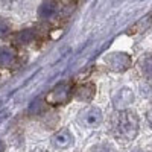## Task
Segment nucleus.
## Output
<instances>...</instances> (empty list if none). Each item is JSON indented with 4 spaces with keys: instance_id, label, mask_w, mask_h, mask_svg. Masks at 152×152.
<instances>
[{
    "instance_id": "obj_1",
    "label": "nucleus",
    "mask_w": 152,
    "mask_h": 152,
    "mask_svg": "<svg viewBox=\"0 0 152 152\" xmlns=\"http://www.w3.org/2000/svg\"><path fill=\"white\" fill-rule=\"evenodd\" d=\"M113 128L119 138H122L125 142L132 140L138 131V119L135 116V113L128 111V110L119 111L113 119Z\"/></svg>"
},
{
    "instance_id": "obj_2",
    "label": "nucleus",
    "mask_w": 152,
    "mask_h": 152,
    "mask_svg": "<svg viewBox=\"0 0 152 152\" xmlns=\"http://www.w3.org/2000/svg\"><path fill=\"white\" fill-rule=\"evenodd\" d=\"M61 8H62V3L59 0H46L40 6V9H38V14L44 20H50V18H55L59 14Z\"/></svg>"
},
{
    "instance_id": "obj_3",
    "label": "nucleus",
    "mask_w": 152,
    "mask_h": 152,
    "mask_svg": "<svg viewBox=\"0 0 152 152\" xmlns=\"http://www.w3.org/2000/svg\"><path fill=\"white\" fill-rule=\"evenodd\" d=\"M107 64L116 72H123L129 67L131 59L126 53H111L110 56H107Z\"/></svg>"
},
{
    "instance_id": "obj_4",
    "label": "nucleus",
    "mask_w": 152,
    "mask_h": 152,
    "mask_svg": "<svg viewBox=\"0 0 152 152\" xmlns=\"http://www.w3.org/2000/svg\"><path fill=\"white\" fill-rule=\"evenodd\" d=\"M70 97V88L67 84H62V85H58L55 90L47 96V102L50 104H64L67 102Z\"/></svg>"
},
{
    "instance_id": "obj_5",
    "label": "nucleus",
    "mask_w": 152,
    "mask_h": 152,
    "mask_svg": "<svg viewBox=\"0 0 152 152\" xmlns=\"http://www.w3.org/2000/svg\"><path fill=\"white\" fill-rule=\"evenodd\" d=\"M102 122V111L97 108H90L82 114V123L87 128H96Z\"/></svg>"
},
{
    "instance_id": "obj_6",
    "label": "nucleus",
    "mask_w": 152,
    "mask_h": 152,
    "mask_svg": "<svg viewBox=\"0 0 152 152\" xmlns=\"http://www.w3.org/2000/svg\"><path fill=\"white\" fill-rule=\"evenodd\" d=\"M72 140H73V137H72V134L67 129H62V131H59L58 134L53 135V145L56 148H61V149L70 146Z\"/></svg>"
},
{
    "instance_id": "obj_7",
    "label": "nucleus",
    "mask_w": 152,
    "mask_h": 152,
    "mask_svg": "<svg viewBox=\"0 0 152 152\" xmlns=\"http://www.w3.org/2000/svg\"><path fill=\"white\" fill-rule=\"evenodd\" d=\"M132 102V93L131 90H128V88H123V90H120L116 97H114V105H116V108H122L125 105H128Z\"/></svg>"
},
{
    "instance_id": "obj_8",
    "label": "nucleus",
    "mask_w": 152,
    "mask_h": 152,
    "mask_svg": "<svg viewBox=\"0 0 152 152\" xmlns=\"http://www.w3.org/2000/svg\"><path fill=\"white\" fill-rule=\"evenodd\" d=\"M75 96L78 97L79 100H90L94 96V85L93 84H85L76 88Z\"/></svg>"
},
{
    "instance_id": "obj_9",
    "label": "nucleus",
    "mask_w": 152,
    "mask_h": 152,
    "mask_svg": "<svg viewBox=\"0 0 152 152\" xmlns=\"http://www.w3.org/2000/svg\"><path fill=\"white\" fill-rule=\"evenodd\" d=\"M14 59H15V53L12 49H9V47L0 49V66L2 67H11Z\"/></svg>"
},
{
    "instance_id": "obj_10",
    "label": "nucleus",
    "mask_w": 152,
    "mask_h": 152,
    "mask_svg": "<svg viewBox=\"0 0 152 152\" xmlns=\"http://www.w3.org/2000/svg\"><path fill=\"white\" fill-rule=\"evenodd\" d=\"M34 40H35V34H34L31 29L21 31L20 34L15 35V41L20 43V44H28V43H32Z\"/></svg>"
},
{
    "instance_id": "obj_11",
    "label": "nucleus",
    "mask_w": 152,
    "mask_h": 152,
    "mask_svg": "<svg viewBox=\"0 0 152 152\" xmlns=\"http://www.w3.org/2000/svg\"><path fill=\"white\" fill-rule=\"evenodd\" d=\"M140 67L145 75H152V55H146L140 59Z\"/></svg>"
},
{
    "instance_id": "obj_12",
    "label": "nucleus",
    "mask_w": 152,
    "mask_h": 152,
    "mask_svg": "<svg viewBox=\"0 0 152 152\" xmlns=\"http://www.w3.org/2000/svg\"><path fill=\"white\" fill-rule=\"evenodd\" d=\"M11 32V23L5 18H0V38L6 37Z\"/></svg>"
},
{
    "instance_id": "obj_13",
    "label": "nucleus",
    "mask_w": 152,
    "mask_h": 152,
    "mask_svg": "<svg viewBox=\"0 0 152 152\" xmlns=\"http://www.w3.org/2000/svg\"><path fill=\"white\" fill-rule=\"evenodd\" d=\"M93 152H116V151H114L111 146H108V145H100V146L94 148Z\"/></svg>"
},
{
    "instance_id": "obj_14",
    "label": "nucleus",
    "mask_w": 152,
    "mask_h": 152,
    "mask_svg": "<svg viewBox=\"0 0 152 152\" xmlns=\"http://www.w3.org/2000/svg\"><path fill=\"white\" fill-rule=\"evenodd\" d=\"M146 117H148V123H149V126L152 128V108L148 111V114H146Z\"/></svg>"
},
{
    "instance_id": "obj_15",
    "label": "nucleus",
    "mask_w": 152,
    "mask_h": 152,
    "mask_svg": "<svg viewBox=\"0 0 152 152\" xmlns=\"http://www.w3.org/2000/svg\"><path fill=\"white\" fill-rule=\"evenodd\" d=\"M15 0H0V5H3V6H9V5H12Z\"/></svg>"
},
{
    "instance_id": "obj_16",
    "label": "nucleus",
    "mask_w": 152,
    "mask_h": 152,
    "mask_svg": "<svg viewBox=\"0 0 152 152\" xmlns=\"http://www.w3.org/2000/svg\"><path fill=\"white\" fill-rule=\"evenodd\" d=\"M3 151H5V143L0 142V152H3Z\"/></svg>"
}]
</instances>
